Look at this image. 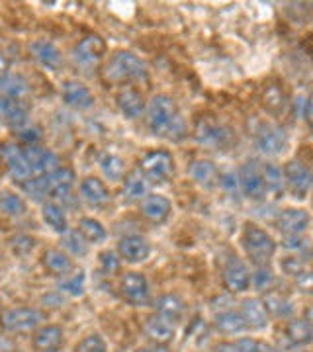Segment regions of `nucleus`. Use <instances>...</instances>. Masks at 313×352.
I'll return each mask as SVG.
<instances>
[{
  "label": "nucleus",
  "mask_w": 313,
  "mask_h": 352,
  "mask_svg": "<svg viewBox=\"0 0 313 352\" xmlns=\"http://www.w3.org/2000/svg\"><path fill=\"white\" fill-rule=\"evenodd\" d=\"M147 127L151 135L180 141L186 135V124L176 102L166 94L153 96L147 108Z\"/></svg>",
  "instance_id": "nucleus-1"
},
{
  "label": "nucleus",
  "mask_w": 313,
  "mask_h": 352,
  "mask_svg": "<svg viewBox=\"0 0 313 352\" xmlns=\"http://www.w3.org/2000/svg\"><path fill=\"white\" fill-rule=\"evenodd\" d=\"M241 247L255 266H268L276 254L274 237L257 223H247L241 233Z\"/></svg>",
  "instance_id": "nucleus-2"
},
{
  "label": "nucleus",
  "mask_w": 313,
  "mask_h": 352,
  "mask_svg": "<svg viewBox=\"0 0 313 352\" xmlns=\"http://www.w3.org/2000/svg\"><path fill=\"white\" fill-rule=\"evenodd\" d=\"M145 65L131 51H116L104 67V78L112 85H125L145 78Z\"/></svg>",
  "instance_id": "nucleus-3"
},
{
  "label": "nucleus",
  "mask_w": 313,
  "mask_h": 352,
  "mask_svg": "<svg viewBox=\"0 0 313 352\" xmlns=\"http://www.w3.org/2000/svg\"><path fill=\"white\" fill-rule=\"evenodd\" d=\"M45 321V314L38 307H8L0 314V327L12 335L36 333Z\"/></svg>",
  "instance_id": "nucleus-4"
},
{
  "label": "nucleus",
  "mask_w": 313,
  "mask_h": 352,
  "mask_svg": "<svg viewBox=\"0 0 313 352\" xmlns=\"http://www.w3.org/2000/svg\"><path fill=\"white\" fill-rule=\"evenodd\" d=\"M284 186L296 200H303L310 196L313 188V170L300 159H292L282 168Z\"/></svg>",
  "instance_id": "nucleus-5"
},
{
  "label": "nucleus",
  "mask_w": 313,
  "mask_h": 352,
  "mask_svg": "<svg viewBox=\"0 0 313 352\" xmlns=\"http://www.w3.org/2000/svg\"><path fill=\"white\" fill-rule=\"evenodd\" d=\"M255 145L266 157H278L288 149L290 138L284 127L263 122L255 129Z\"/></svg>",
  "instance_id": "nucleus-6"
},
{
  "label": "nucleus",
  "mask_w": 313,
  "mask_h": 352,
  "mask_svg": "<svg viewBox=\"0 0 313 352\" xmlns=\"http://www.w3.org/2000/svg\"><path fill=\"white\" fill-rule=\"evenodd\" d=\"M139 170L151 182H166L175 175V157L169 151L157 149V151L145 153L139 161Z\"/></svg>",
  "instance_id": "nucleus-7"
},
{
  "label": "nucleus",
  "mask_w": 313,
  "mask_h": 352,
  "mask_svg": "<svg viewBox=\"0 0 313 352\" xmlns=\"http://www.w3.org/2000/svg\"><path fill=\"white\" fill-rule=\"evenodd\" d=\"M237 180L239 190L243 192L245 198L252 201H261L268 196L263 173H261V166L257 161H247L245 164H241L237 170Z\"/></svg>",
  "instance_id": "nucleus-8"
},
{
  "label": "nucleus",
  "mask_w": 313,
  "mask_h": 352,
  "mask_svg": "<svg viewBox=\"0 0 313 352\" xmlns=\"http://www.w3.org/2000/svg\"><path fill=\"white\" fill-rule=\"evenodd\" d=\"M120 294L125 302L133 307H143L147 305L151 300V288L147 278L143 276L141 272H125L122 280H120Z\"/></svg>",
  "instance_id": "nucleus-9"
},
{
  "label": "nucleus",
  "mask_w": 313,
  "mask_h": 352,
  "mask_svg": "<svg viewBox=\"0 0 313 352\" xmlns=\"http://www.w3.org/2000/svg\"><path fill=\"white\" fill-rule=\"evenodd\" d=\"M222 280H224L226 289H229L231 294L247 292L250 286V272L247 264L243 263L237 254H229L222 264Z\"/></svg>",
  "instance_id": "nucleus-10"
},
{
  "label": "nucleus",
  "mask_w": 313,
  "mask_h": 352,
  "mask_svg": "<svg viewBox=\"0 0 313 352\" xmlns=\"http://www.w3.org/2000/svg\"><path fill=\"white\" fill-rule=\"evenodd\" d=\"M194 138L196 141L204 145V147H210V149H222L226 147L231 139V131L226 126L217 124L215 120L210 118H202L198 120V124L194 127Z\"/></svg>",
  "instance_id": "nucleus-11"
},
{
  "label": "nucleus",
  "mask_w": 313,
  "mask_h": 352,
  "mask_svg": "<svg viewBox=\"0 0 313 352\" xmlns=\"http://www.w3.org/2000/svg\"><path fill=\"white\" fill-rule=\"evenodd\" d=\"M0 155H2L4 163H6L8 170H10V176H12L16 182H20V184H22V182H25V180L34 178L32 166H30L28 159H25L24 147H20V145H18V143H14V141H8V143H4V145H2Z\"/></svg>",
  "instance_id": "nucleus-12"
},
{
  "label": "nucleus",
  "mask_w": 313,
  "mask_h": 352,
  "mask_svg": "<svg viewBox=\"0 0 313 352\" xmlns=\"http://www.w3.org/2000/svg\"><path fill=\"white\" fill-rule=\"evenodd\" d=\"M106 41L96 36V34H90L87 38H83L75 47V61L80 67H96L104 59L106 55Z\"/></svg>",
  "instance_id": "nucleus-13"
},
{
  "label": "nucleus",
  "mask_w": 313,
  "mask_h": 352,
  "mask_svg": "<svg viewBox=\"0 0 313 352\" xmlns=\"http://www.w3.org/2000/svg\"><path fill=\"white\" fill-rule=\"evenodd\" d=\"M312 223V215L301 208H288L276 219V227L286 237H300Z\"/></svg>",
  "instance_id": "nucleus-14"
},
{
  "label": "nucleus",
  "mask_w": 313,
  "mask_h": 352,
  "mask_svg": "<svg viewBox=\"0 0 313 352\" xmlns=\"http://www.w3.org/2000/svg\"><path fill=\"white\" fill-rule=\"evenodd\" d=\"M25 151V159L28 163L32 166V173L34 176H43V175H51L55 173L61 163H59V157L55 155L50 149L45 147H39V145H28L24 147Z\"/></svg>",
  "instance_id": "nucleus-15"
},
{
  "label": "nucleus",
  "mask_w": 313,
  "mask_h": 352,
  "mask_svg": "<svg viewBox=\"0 0 313 352\" xmlns=\"http://www.w3.org/2000/svg\"><path fill=\"white\" fill-rule=\"evenodd\" d=\"M139 204H141V215L155 226L164 223L173 212V204L163 194H147Z\"/></svg>",
  "instance_id": "nucleus-16"
},
{
  "label": "nucleus",
  "mask_w": 313,
  "mask_h": 352,
  "mask_svg": "<svg viewBox=\"0 0 313 352\" xmlns=\"http://www.w3.org/2000/svg\"><path fill=\"white\" fill-rule=\"evenodd\" d=\"M143 333H145V337H149L155 344H164V346H166L171 340L175 339L176 335L175 321L166 319L163 315L153 314L145 319V323H143Z\"/></svg>",
  "instance_id": "nucleus-17"
},
{
  "label": "nucleus",
  "mask_w": 313,
  "mask_h": 352,
  "mask_svg": "<svg viewBox=\"0 0 313 352\" xmlns=\"http://www.w3.org/2000/svg\"><path fill=\"white\" fill-rule=\"evenodd\" d=\"M118 252L125 263L139 264L145 263L151 254L149 241L141 235H125L118 243Z\"/></svg>",
  "instance_id": "nucleus-18"
},
{
  "label": "nucleus",
  "mask_w": 313,
  "mask_h": 352,
  "mask_svg": "<svg viewBox=\"0 0 313 352\" xmlns=\"http://www.w3.org/2000/svg\"><path fill=\"white\" fill-rule=\"evenodd\" d=\"M61 96L63 102H65L67 106L75 108V110H88V108H92L94 102H96L94 100L92 90H90L87 85L78 82V80H65L61 88Z\"/></svg>",
  "instance_id": "nucleus-19"
},
{
  "label": "nucleus",
  "mask_w": 313,
  "mask_h": 352,
  "mask_svg": "<svg viewBox=\"0 0 313 352\" xmlns=\"http://www.w3.org/2000/svg\"><path fill=\"white\" fill-rule=\"evenodd\" d=\"M116 104L127 120H138L145 112V98L133 87H122L116 92Z\"/></svg>",
  "instance_id": "nucleus-20"
},
{
  "label": "nucleus",
  "mask_w": 313,
  "mask_h": 352,
  "mask_svg": "<svg viewBox=\"0 0 313 352\" xmlns=\"http://www.w3.org/2000/svg\"><path fill=\"white\" fill-rule=\"evenodd\" d=\"M30 53L43 69L59 71L63 67V53L50 39H36L30 43Z\"/></svg>",
  "instance_id": "nucleus-21"
},
{
  "label": "nucleus",
  "mask_w": 313,
  "mask_h": 352,
  "mask_svg": "<svg viewBox=\"0 0 313 352\" xmlns=\"http://www.w3.org/2000/svg\"><path fill=\"white\" fill-rule=\"evenodd\" d=\"M32 344L36 352H59L65 344V333L59 325H43L34 333Z\"/></svg>",
  "instance_id": "nucleus-22"
},
{
  "label": "nucleus",
  "mask_w": 313,
  "mask_h": 352,
  "mask_svg": "<svg viewBox=\"0 0 313 352\" xmlns=\"http://www.w3.org/2000/svg\"><path fill=\"white\" fill-rule=\"evenodd\" d=\"M41 264L51 276L61 278V280L73 274V270H75L73 258L69 256V252L61 251V249H47L41 254Z\"/></svg>",
  "instance_id": "nucleus-23"
},
{
  "label": "nucleus",
  "mask_w": 313,
  "mask_h": 352,
  "mask_svg": "<svg viewBox=\"0 0 313 352\" xmlns=\"http://www.w3.org/2000/svg\"><path fill=\"white\" fill-rule=\"evenodd\" d=\"M78 190H80V198L92 208H104L108 201L112 200L108 186L104 184V180L96 178V176H87L80 182Z\"/></svg>",
  "instance_id": "nucleus-24"
},
{
  "label": "nucleus",
  "mask_w": 313,
  "mask_h": 352,
  "mask_svg": "<svg viewBox=\"0 0 313 352\" xmlns=\"http://www.w3.org/2000/svg\"><path fill=\"white\" fill-rule=\"evenodd\" d=\"M0 122L18 131L24 129L28 126V108L24 106V102L0 96Z\"/></svg>",
  "instance_id": "nucleus-25"
},
{
  "label": "nucleus",
  "mask_w": 313,
  "mask_h": 352,
  "mask_svg": "<svg viewBox=\"0 0 313 352\" xmlns=\"http://www.w3.org/2000/svg\"><path fill=\"white\" fill-rule=\"evenodd\" d=\"M239 314L243 315L245 323H247V329H255V331H263V329L268 327V319L270 315L264 307L263 300L259 298H247L245 302L241 303V311Z\"/></svg>",
  "instance_id": "nucleus-26"
},
{
  "label": "nucleus",
  "mask_w": 313,
  "mask_h": 352,
  "mask_svg": "<svg viewBox=\"0 0 313 352\" xmlns=\"http://www.w3.org/2000/svg\"><path fill=\"white\" fill-rule=\"evenodd\" d=\"M190 176L192 180L204 190H212L219 184V170L217 166L208 159H198L190 164Z\"/></svg>",
  "instance_id": "nucleus-27"
},
{
  "label": "nucleus",
  "mask_w": 313,
  "mask_h": 352,
  "mask_svg": "<svg viewBox=\"0 0 313 352\" xmlns=\"http://www.w3.org/2000/svg\"><path fill=\"white\" fill-rule=\"evenodd\" d=\"M45 178L50 186V196L53 198H67L75 186V173L69 166H59L55 173L45 175Z\"/></svg>",
  "instance_id": "nucleus-28"
},
{
  "label": "nucleus",
  "mask_w": 313,
  "mask_h": 352,
  "mask_svg": "<svg viewBox=\"0 0 313 352\" xmlns=\"http://www.w3.org/2000/svg\"><path fill=\"white\" fill-rule=\"evenodd\" d=\"M122 194H124V200L127 201V204L141 201L147 196V178L141 175L139 168H133V170H129V173L124 176V188H122Z\"/></svg>",
  "instance_id": "nucleus-29"
},
{
  "label": "nucleus",
  "mask_w": 313,
  "mask_h": 352,
  "mask_svg": "<svg viewBox=\"0 0 313 352\" xmlns=\"http://www.w3.org/2000/svg\"><path fill=\"white\" fill-rule=\"evenodd\" d=\"M213 327L217 329L222 335H239V333L247 331V323H245L243 315L239 314V311H235V309H227V311L215 314Z\"/></svg>",
  "instance_id": "nucleus-30"
},
{
  "label": "nucleus",
  "mask_w": 313,
  "mask_h": 352,
  "mask_svg": "<svg viewBox=\"0 0 313 352\" xmlns=\"http://www.w3.org/2000/svg\"><path fill=\"white\" fill-rule=\"evenodd\" d=\"M41 219L45 221V226L51 227L55 233L65 235L69 231V219L67 214L57 201H43L41 206Z\"/></svg>",
  "instance_id": "nucleus-31"
},
{
  "label": "nucleus",
  "mask_w": 313,
  "mask_h": 352,
  "mask_svg": "<svg viewBox=\"0 0 313 352\" xmlns=\"http://www.w3.org/2000/svg\"><path fill=\"white\" fill-rule=\"evenodd\" d=\"M284 333H286V339L296 346L313 342V325L307 319H290Z\"/></svg>",
  "instance_id": "nucleus-32"
},
{
  "label": "nucleus",
  "mask_w": 313,
  "mask_h": 352,
  "mask_svg": "<svg viewBox=\"0 0 313 352\" xmlns=\"http://www.w3.org/2000/svg\"><path fill=\"white\" fill-rule=\"evenodd\" d=\"M155 307H157V314L163 315L166 319H171V321H175V323L180 321L184 311H186L184 302L178 296H175V294H164V296H161L157 300V303H155Z\"/></svg>",
  "instance_id": "nucleus-33"
},
{
  "label": "nucleus",
  "mask_w": 313,
  "mask_h": 352,
  "mask_svg": "<svg viewBox=\"0 0 313 352\" xmlns=\"http://www.w3.org/2000/svg\"><path fill=\"white\" fill-rule=\"evenodd\" d=\"M30 90V85L22 75H14V73H6L4 78L0 80V92L6 98H14V100H22Z\"/></svg>",
  "instance_id": "nucleus-34"
},
{
  "label": "nucleus",
  "mask_w": 313,
  "mask_h": 352,
  "mask_svg": "<svg viewBox=\"0 0 313 352\" xmlns=\"http://www.w3.org/2000/svg\"><path fill=\"white\" fill-rule=\"evenodd\" d=\"M261 173H263L264 178V184H266V194L268 196H280V194H284V176H282V170L274 166V164L270 163H264L261 164Z\"/></svg>",
  "instance_id": "nucleus-35"
},
{
  "label": "nucleus",
  "mask_w": 313,
  "mask_h": 352,
  "mask_svg": "<svg viewBox=\"0 0 313 352\" xmlns=\"http://www.w3.org/2000/svg\"><path fill=\"white\" fill-rule=\"evenodd\" d=\"M78 233L85 237L87 243H102V241H106V227L102 226L98 219H94V217H80V221H78Z\"/></svg>",
  "instance_id": "nucleus-36"
},
{
  "label": "nucleus",
  "mask_w": 313,
  "mask_h": 352,
  "mask_svg": "<svg viewBox=\"0 0 313 352\" xmlns=\"http://www.w3.org/2000/svg\"><path fill=\"white\" fill-rule=\"evenodd\" d=\"M25 212V201L12 190H0V214L18 217Z\"/></svg>",
  "instance_id": "nucleus-37"
},
{
  "label": "nucleus",
  "mask_w": 313,
  "mask_h": 352,
  "mask_svg": "<svg viewBox=\"0 0 313 352\" xmlns=\"http://www.w3.org/2000/svg\"><path fill=\"white\" fill-rule=\"evenodd\" d=\"M264 307H266V311L268 315L272 314L274 317H290V315L294 314V305L290 302L286 296H280V294H276V292H270V294H266V298L263 300Z\"/></svg>",
  "instance_id": "nucleus-38"
},
{
  "label": "nucleus",
  "mask_w": 313,
  "mask_h": 352,
  "mask_svg": "<svg viewBox=\"0 0 313 352\" xmlns=\"http://www.w3.org/2000/svg\"><path fill=\"white\" fill-rule=\"evenodd\" d=\"M87 289V274L85 270H78L75 274H69L59 282V292L61 294H69L71 298H80Z\"/></svg>",
  "instance_id": "nucleus-39"
},
{
  "label": "nucleus",
  "mask_w": 313,
  "mask_h": 352,
  "mask_svg": "<svg viewBox=\"0 0 313 352\" xmlns=\"http://www.w3.org/2000/svg\"><path fill=\"white\" fill-rule=\"evenodd\" d=\"M100 168L108 180H112V182H116V180H124L125 166H124V161H122L118 155H112V153L102 155Z\"/></svg>",
  "instance_id": "nucleus-40"
},
{
  "label": "nucleus",
  "mask_w": 313,
  "mask_h": 352,
  "mask_svg": "<svg viewBox=\"0 0 313 352\" xmlns=\"http://www.w3.org/2000/svg\"><path fill=\"white\" fill-rule=\"evenodd\" d=\"M22 190H24L30 198H34V200L38 201L43 200L45 196H50V186H47V178H45V175L34 176V178L22 182Z\"/></svg>",
  "instance_id": "nucleus-41"
},
{
  "label": "nucleus",
  "mask_w": 313,
  "mask_h": 352,
  "mask_svg": "<svg viewBox=\"0 0 313 352\" xmlns=\"http://www.w3.org/2000/svg\"><path fill=\"white\" fill-rule=\"evenodd\" d=\"M61 243L65 247V252H71L75 256H85L88 252V243L78 231H67L63 235Z\"/></svg>",
  "instance_id": "nucleus-42"
},
{
  "label": "nucleus",
  "mask_w": 313,
  "mask_h": 352,
  "mask_svg": "<svg viewBox=\"0 0 313 352\" xmlns=\"http://www.w3.org/2000/svg\"><path fill=\"white\" fill-rule=\"evenodd\" d=\"M274 282V272L270 270V266H257L255 274H250V284L259 292H270Z\"/></svg>",
  "instance_id": "nucleus-43"
},
{
  "label": "nucleus",
  "mask_w": 313,
  "mask_h": 352,
  "mask_svg": "<svg viewBox=\"0 0 313 352\" xmlns=\"http://www.w3.org/2000/svg\"><path fill=\"white\" fill-rule=\"evenodd\" d=\"M75 352H108V344L98 333H92L76 342Z\"/></svg>",
  "instance_id": "nucleus-44"
},
{
  "label": "nucleus",
  "mask_w": 313,
  "mask_h": 352,
  "mask_svg": "<svg viewBox=\"0 0 313 352\" xmlns=\"http://www.w3.org/2000/svg\"><path fill=\"white\" fill-rule=\"evenodd\" d=\"M264 108L270 113H280V110H284V94H282L280 88H266V92H264Z\"/></svg>",
  "instance_id": "nucleus-45"
},
{
  "label": "nucleus",
  "mask_w": 313,
  "mask_h": 352,
  "mask_svg": "<svg viewBox=\"0 0 313 352\" xmlns=\"http://www.w3.org/2000/svg\"><path fill=\"white\" fill-rule=\"evenodd\" d=\"M122 261L118 258V254L114 251L100 252V270L104 276H114L120 272Z\"/></svg>",
  "instance_id": "nucleus-46"
},
{
  "label": "nucleus",
  "mask_w": 313,
  "mask_h": 352,
  "mask_svg": "<svg viewBox=\"0 0 313 352\" xmlns=\"http://www.w3.org/2000/svg\"><path fill=\"white\" fill-rule=\"evenodd\" d=\"M10 249H12L14 254H18V256H25L28 252H32L36 249V239L34 237H30V235H24V233H20V235H16L10 239Z\"/></svg>",
  "instance_id": "nucleus-47"
},
{
  "label": "nucleus",
  "mask_w": 313,
  "mask_h": 352,
  "mask_svg": "<svg viewBox=\"0 0 313 352\" xmlns=\"http://www.w3.org/2000/svg\"><path fill=\"white\" fill-rule=\"evenodd\" d=\"M235 344H237V349L241 352H276L264 340L252 339V337H241V339L235 340Z\"/></svg>",
  "instance_id": "nucleus-48"
},
{
  "label": "nucleus",
  "mask_w": 313,
  "mask_h": 352,
  "mask_svg": "<svg viewBox=\"0 0 313 352\" xmlns=\"http://www.w3.org/2000/svg\"><path fill=\"white\" fill-rule=\"evenodd\" d=\"M282 270H284L286 274H290V276L296 278L303 276V274L307 272V270H305V264H303L301 258H286V261L282 263Z\"/></svg>",
  "instance_id": "nucleus-49"
},
{
  "label": "nucleus",
  "mask_w": 313,
  "mask_h": 352,
  "mask_svg": "<svg viewBox=\"0 0 313 352\" xmlns=\"http://www.w3.org/2000/svg\"><path fill=\"white\" fill-rule=\"evenodd\" d=\"M18 138H20V141L28 143V145H38L39 138H41V129L36 126H25L24 129L18 131Z\"/></svg>",
  "instance_id": "nucleus-50"
},
{
  "label": "nucleus",
  "mask_w": 313,
  "mask_h": 352,
  "mask_svg": "<svg viewBox=\"0 0 313 352\" xmlns=\"http://www.w3.org/2000/svg\"><path fill=\"white\" fill-rule=\"evenodd\" d=\"M219 186L226 188L229 194H235L239 190V180L235 173H226V175L219 176Z\"/></svg>",
  "instance_id": "nucleus-51"
},
{
  "label": "nucleus",
  "mask_w": 313,
  "mask_h": 352,
  "mask_svg": "<svg viewBox=\"0 0 313 352\" xmlns=\"http://www.w3.org/2000/svg\"><path fill=\"white\" fill-rule=\"evenodd\" d=\"M303 118L313 126V92L310 94V98L305 100V106H303Z\"/></svg>",
  "instance_id": "nucleus-52"
},
{
  "label": "nucleus",
  "mask_w": 313,
  "mask_h": 352,
  "mask_svg": "<svg viewBox=\"0 0 313 352\" xmlns=\"http://www.w3.org/2000/svg\"><path fill=\"white\" fill-rule=\"evenodd\" d=\"M213 352H241L235 342H219L213 346Z\"/></svg>",
  "instance_id": "nucleus-53"
},
{
  "label": "nucleus",
  "mask_w": 313,
  "mask_h": 352,
  "mask_svg": "<svg viewBox=\"0 0 313 352\" xmlns=\"http://www.w3.org/2000/svg\"><path fill=\"white\" fill-rule=\"evenodd\" d=\"M136 352H171L164 344H151V346H141Z\"/></svg>",
  "instance_id": "nucleus-54"
},
{
  "label": "nucleus",
  "mask_w": 313,
  "mask_h": 352,
  "mask_svg": "<svg viewBox=\"0 0 313 352\" xmlns=\"http://www.w3.org/2000/svg\"><path fill=\"white\" fill-rule=\"evenodd\" d=\"M8 73V59L0 53V80L4 78V75Z\"/></svg>",
  "instance_id": "nucleus-55"
}]
</instances>
